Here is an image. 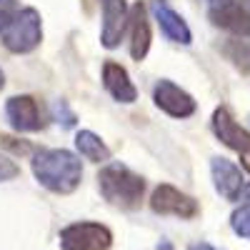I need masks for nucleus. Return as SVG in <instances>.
Here are the masks:
<instances>
[{"label": "nucleus", "instance_id": "nucleus-1", "mask_svg": "<svg viewBox=\"0 0 250 250\" xmlns=\"http://www.w3.org/2000/svg\"><path fill=\"white\" fill-rule=\"evenodd\" d=\"M30 170L35 180L50 193L70 195L83 180V163L65 148H40L33 153Z\"/></svg>", "mask_w": 250, "mask_h": 250}, {"label": "nucleus", "instance_id": "nucleus-2", "mask_svg": "<svg viewBox=\"0 0 250 250\" xmlns=\"http://www.w3.org/2000/svg\"><path fill=\"white\" fill-rule=\"evenodd\" d=\"M98 190L120 210H135L145 195V178L123 163H108L98 173Z\"/></svg>", "mask_w": 250, "mask_h": 250}, {"label": "nucleus", "instance_id": "nucleus-3", "mask_svg": "<svg viewBox=\"0 0 250 250\" xmlns=\"http://www.w3.org/2000/svg\"><path fill=\"white\" fill-rule=\"evenodd\" d=\"M3 45L15 53V55H25L33 53L40 43H43V18L35 8H20L15 20L5 28V33L0 35Z\"/></svg>", "mask_w": 250, "mask_h": 250}, {"label": "nucleus", "instance_id": "nucleus-4", "mask_svg": "<svg viewBox=\"0 0 250 250\" xmlns=\"http://www.w3.org/2000/svg\"><path fill=\"white\" fill-rule=\"evenodd\" d=\"M58 238H60L62 250H108L113 245L110 228L100 223H90V220L65 225Z\"/></svg>", "mask_w": 250, "mask_h": 250}, {"label": "nucleus", "instance_id": "nucleus-5", "mask_svg": "<svg viewBox=\"0 0 250 250\" xmlns=\"http://www.w3.org/2000/svg\"><path fill=\"white\" fill-rule=\"evenodd\" d=\"M150 208L158 215H175V218H183V220H193L200 213V205H198L195 198L185 195L183 190H178V188H173L168 183H160L153 190Z\"/></svg>", "mask_w": 250, "mask_h": 250}, {"label": "nucleus", "instance_id": "nucleus-6", "mask_svg": "<svg viewBox=\"0 0 250 250\" xmlns=\"http://www.w3.org/2000/svg\"><path fill=\"white\" fill-rule=\"evenodd\" d=\"M153 103L163 113H168L170 118H180V120L195 115V110H198L195 98L168 78H160L153 85Z\"/></svg>", "mask_w": 250, "mask_h": 250}, {"label": "nucleus", "instance_id": "nucleus-7", "mask_svg": "<svg viewBox=\"0 0 250 250\" xmlns=\"http://www.w3.org/2000/svg\"><path fill=\"white\" fill-rule=\"evenodd\" d=\"M210 23L235 38H250V10L235 0H210L208 5Z\"/></svg>", "mask_w": 250, "mask_h": 250}, {"label": "nucleus", "instance_id": "nucleus-8", "mask_svg": "<svg viewBox=\"0 0 250 250\" xmlns=\"http://www.w3.org/2000/svg\"><path fill=\"white\" fill-rule=\"evenodd\" d=\"M103 5V25H100V45L103 48H118L125 30L130 28V10L128 0H100Z\"/></svg>", "mask_w": 250, "mask_h": 250}, {"label": "nucleus", "instance_id": "nucleus-9", "mask_svg": "<svg viewBox=\"0 0 250 250\" xmlns=\"http://www.w3.org/2000/svg\"><path fill=\"white\" fill-rule=\"evenodd\" d=\"M5 118L15 133H38L45 128L43 110L33 95H13L5 103Z\"/></svg>", "mask_w": 250, "mask_h": 250}, {"label": "nucleus", "instance_id": "nucleus-10", "mask_svg": "<svg viewBox=\"0 0 250 250\" xmlns=\"http://www.w3.org/2000/svg\"><path fill=\"white\" fill-rule=\"evenodd\" d=\"M210 128H213L215 138H218L223 145H228L230 150H235V153H240V155H243L245 150H250V133L233 118V113L228 110V108L220 105V108L213 110Z\"/></svg>", "mask_w": 250, "mask_h": 250}, {"label": "nucleus", "instance_id": "nucleus-11", "mask_svg": "<svg viewBox=\"0 0 250 250\" xmlns=\"http://www.w3.org/2000/svg\"><path fill=\"white\" fill-rule=\"evenodd\" d=\"M150 43H153V30H150L148 8L138 0L130 10V58L135 62H143L150 53Z\"/></svg>", "mask_w": 250, "mask_h": 250}, {"label": "nucleus", "instance_id": "nucleus-12", "mask_svg": "<svg viewBox=\"0 0 250 250\" xmlns=\"http://www.w3.org/2000/svg\"><path fill=\"white\" fill-rule=\"evenodd\" d=\"M210 175H213V185L215 190L225 198V200H238L243 195V173L240 168L228 160V158H213L210 160Z\"/></svg>", "mask_w": 250, "mask_h": 250}, {"label": "nucleus", "instance_id": "nucleus-13", "mask_svg": "<svg viewBox=\"0 0 250 250\" xmlns=\"http://www.w3.org/2000/svg\"><path fill=\"white\" fill-rule=\"evenodd\" d=\"M150 10H153V18H155L158 28L163 30V35L168 40H173V43H178V45H190L193 43V33H190V28H188V23L183 20V15L175 13L165 0H155Z\"/></svg>", "mask_w": 250, "mask_h": 250}, {"label": "nucleus", "instance_id": "nucleus-14", "mask_svg": "<svg viewBox=\"0 0 250 250\" xmlns=\"http://www.w3.org/2000/svg\"><path fill=\"white\" fill-rule=\"evenodd\" d=\"M103 85H105V90L113 95V100L123 103V105H130V103L138 100V88L133 85L128 70H125L120 62L108 60L105 65H103Z\"/></svg>", "mask_w": 250, "mask_h": 250}, {"label": "nucleus", "instance_id": "nucleus-15", "mask_svg": "<svg viewBox=\"0 0 250 250\" xmlns=\"http://www.w3.org/2000/svg\"><path fill=\"white\" fill-rule=\"evenodd\" d=\"M75 148L90 163H108L110 160V148L93 130H78L75 133Z\"/></svg>", "mask_w": 250, "mask_h": 250}, {"label": "nucleus", "instance_id": "nucleus-16", "mask_svg": "<svg viewBox=\"0 0 250 250\" xmlns=\"http://www.w3.org/2000/svg\"><path fill=\"white\" fill-rule=\"evenodd\" d=\"M230 228H233V233L250 240V203L248 205H240L238 210L230 215Z\"/></svg>", "mask_w": 250, "mask_h": 250}, {"label": "nucleus", "instance_id": "nucleus-17", "mask_svg": "<svg viewBox=\"0 0 250 250\" xmlns=\"http://www.w3.org/2000/svg\"><path fill=\"white\" fill-rule=\"evenodd\" d=\"M53 118L62 125V128H75V123H78L75 113L70 110V105L65 100H55L53 103Z\"/></svg>", "mask_w": 250, "mask_h": 250}, {"label": "nucleus", "instance_id": "nucleus-18", "mask_svg": "<svg viewBox=\"0 0 250 250\" xmlns=\"http://www.w3.org/2000/svg\"><path fill=\"white\" fill-rule=\"evenodd\" d=\"M18 13H20L18 0H0V35L5 33V28L15 20Z\"/></svg>", "mask_w": 250, "mask_h": 250}, {"label": "nucleus", "instance_id": "nucleus-19", "mask_svg": "<svg viewBox=\"0 0 250 250\" xmlns=\"http://www.w3.org/2000/svg\"><path fill=\"white\" fill-rule=\"evenodd\" d=\"M0 148L10 150L13 155H28V153H33V145L18 140V138H13V135H5V133H0Z\"/></svg>", "mask_w": 250, "mask_h": 250}, {"label": "nucleus", "instance_id": "nucleus-20", "mask_svg": "<svg viewBox=\"0 0 250 250\" xmlns=\"http://www.w3.org/2000/svg\"><path fill=\"white\" fill-rule=\"evenodd\" d=\"M18 175H20V168L15 165V160H10L8 155L0 153V183H8Z\"/></svg>", "mask_w": 250, "mask_h": 250}, {"label": "nucleus", "instance_id": "nucleus-21", "mask_svg": "<svg viewBox=\"0 0 250 250\" xmlns=\"http://www.w3.org/2000/svg\"><path fill=\"white\" fill-rule=\"evenodd\" d=\"M188 250H220V248H213L210 243H193Z\"/></svg>", "mask_w": 250, "mask_h": 250}, {"label": "nucleus", "instance_id": "nucleus-22", "mask_svg": "<svg viewBox=\"0 0 250 250\" xmlns=\"http://www.w3.org/2000/svg\"><path fill=\"white\" fill-rule=\"evenodd\" d=\"M240 158H243V168H245V170L250 173V150H245V153H243Z\"/></svg>", "mask_w": 250, "mask_h": 250}, {"label": "nucleus", "instance_id": "nucleus-23", "mask_svg": "<svg viewBox=\"0 0 250 250\" xmlns=\"http://www.w3.org/2000/svg\"><path fill=\"white\" fill-rule=\"evenodd\" d=\"M243 198H245V200H248V203H250V183H248V185H245V188H243Z\"/></svg>", "mask_w": 250, "mask_h": 250}, {"label": "nucleus", "instance_id": "nucleus-24", "mask_svg": "<svg viewBox=\"0 0 250 250\" xmlns=\"http://www.w3.org/2000/svg\"><path fill=\"white\" fill-rule=\"evenodd\" d=\"M3 88H5V73L0 70V90H3Z\"/></svg>", "mask_w": 250, "mask_h": 250}, {"label": "nucleus", "instance_id": "nucleus-25", "mask_svg": "<svg viewBox=\"0 0 250 250\" xmlns=\"http://www.w3.org/2000/svg\"><path fill=\"white\" fill-rule=\"evenodd\" d=\"M158 250H173V248H170V243H163V245H160Z\"/></svg>", "mask_w": 250, "mask_h": 250}]
</instances>
